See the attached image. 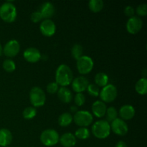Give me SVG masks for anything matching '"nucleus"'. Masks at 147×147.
<instances>
[{
	"label": "nucleus",
	"instance_id": "f257e3e1",
	"mask_svg": "<svg viewBox=\"0 0 147 147\" xmlns=\"http://www.w3.org/2000/svg\"><path fill=\"white\" fill-rule=\"evenodd\" d=\"M73 75L68 65L62 64L58 66L55 72V83L61 87H66L71 84Z\"/></svg>",
	"mask_w": 147,
	"mask_h": 147
},
{
	"label": "nucleus",
	"instance_id": "f03ea898",
	"mask_svg": "<svg viewBox=\"0 0 147 147\" xmlns=\"http://www.w3.org/2000/svg\"><path fill=\"white\" fill-rule=\"evenodd\" d=\"M91 131L97 139H106L111 133L110 123L106 120L97 121L92 126Z\"/></svg>",
	"mask_w": 147,
	"mask_h": 147
},
{
	"label": "nucleus",
	"instance_id": "7ed1b4c3",
	"mask_svg": "<svg viewBox=\"0 0 147 147\" xmlns=\"http://www.w3.org/2000/svg\"><path fill=\"white\" fill-rule=\"evenodd\" d=\"M17 8L10 1L4 2L0 7V18L5 22H13L17 18Z\"/></svg>",
	"mask_w": 147,
	"mask_h": 147
},
{
	"label": "nucleus",
	"instance_id": "20e7f679",
	"mask_svg": "<svg viewBox=\"0 0 147 147\" xmlns=\"http://www.w3.org/2000/svg\"><path fill=\"white\" fill-rule=\"evenodd\" d=\"M30 100L34 108L44 106L46 100V96L44 90L37 86L32 88L30 91Z\"/></svg>",
	"mask_w": 147,
	"mask_h": 147
},
{
	"label": "nucleus",
	"instance_id": "39448f33",
	"mask_svg": "<svg viewBox=\"0 0 147 147\" xmlns=\"http://www.w3.org/2000/svg\"><path fill=\"white\" fill-rule=\"evenodd\" d=\"M40 142L45 146H53L59 142L60 136L54 129H46L40 134Z\"/></svg>",
	"mask_w": 147,
	"mask_h": 147
},
{
	"label": "nucleus",
	"instance_id": "423d86ee",
	"mask_svg": "<svg viewBox=\"0 0 147 147\" xmlns=\"http://www.w3.org/2000/svg\"><path fill=\"white\" fill-rule=\"evenodd\" d=\"M73 121L80 127L90 126L93 121V115L87 111H78L73 117Z\"/></svg>",
	"mask_w": 147,
	"mask_h": 147
},
{
	"label": "nucleus",
	"instance_id": "0eeeda50",
	"mask_svg": "<svg viewBox=\"0 0 147 147\" xmlns=\"http://www.w3.org/2000/svg\"><path fill=\"white\" fill-rule=\"evenodd\" d=\"M94 66L93 60L89 56L83 55L77 60L76 67L78 71L81 75L88 74L92 71Z\"/></svg>",
	"mask_w": 147,
	"mask_h": 147
},
{
	"label": "nucleus",
	"instance_id": "6e6552de",
	"mask_svg": "<svg viewBox=\"0 0 147 147\" xmlns=\"http://www.w3.org/2000/svg\"><path fill=\"white\" fill-rule=\"evenodd\" d=\"M118 96L117 88L112 84H108L107 86L102 88L100 90V96L101 101L103 103H111Z\"/></svg>",
	"mask_w": 147,
	"mask_h": 147
},
{
	"label": "nucleus",
	"instance_id": "1a4fd4ad",
	"mask_svg": "<svg viewBox=\"0 0 147 147\" xmlns=\"http://www.w3.org/2000/svg\"><path fill=\"white\" fill-rule=\"evenodd\" d=\"M110 126L111 131L119 136H124L128 133V131H129V127L126 121L119 118H117L114 121H113L111 123Z\"/></svg>",
	"mask_w": 147,
	"mask_h": 147
},
{
	"label": "nucleus",
	"instance_id": "9d476101",
	"mask_svg": "<svg viewBox=\"0 0 147 147\" xmlns=\"http://www.w3.org/2000/svg\"><path fill=\"white\" fill-rule=\"evenodd\" d=\"M143 27V21L138 16L130 17L126 22V30L131 34H136L142 30Z\"/></svg>",
	"mask_w": 147,
	"mask_h": 147
},
{
	"label": "nucleus",
	"instance_id": "9b49d317",
	"mask_svg": "<svg viewBox=\"0 0 147 147\" xmlns=\"http://www.w3.org/2000/svg\"><path fill=\"white\" fill-rule=\"evenodd\" d=\"M20 51V42L16 40H11L7 42L3 48V53L8 57H15Z\"/></svg>",
	"mask_w": 147,
	"mask_h": 147
},
{
	"label": "nucleus",
	"instance_id": "f8f14e48",
	"mask_svg": "<svg viewBox=\"0 0 147 147\" xmlns=\"http://www.w3.org/2000/svg\"><path fill=\"white\" fill-rule=\"evenodd\" d=\"M40 30L42 34L45 37H52L56 32V25L50 19L44 20L40 23Z\"/></svg>",
	"mask_w": 147,
	"mask_h": 147
},
{
	"label": "nucleus",
	"instance_id": "ddd939ff",
	"mask_svg": "<svg viewBox=\"0 0 147 147\" xmlns=\"http://www.w3.org/2000/svg\"><path fill=\"white\" fill-rule=\"evenodd\" d=\"M73 91L76 93H83L87 89L89 85V81L84 76H78L73 80L71 83Z\"/></svg>",
	"mask_w": 147,
	"mask_h": 147
},
{
	"label": "nucleus",
	"instance_id": "4468645a",
	"mask_svg": "<svg viewBox=\"0 0 147 147\" xmlns=\"http://www.w3.org/2000/svg\"><path fill=\"white\" fill-rule=\"evenodd\" d=\"M23 56L25 60L31 63L38 62L41 58V54L38 49L35 47H29L24 50Z\"/></svg>",
	"mask_w": 147,
	"mask_h": 147
},
{
	"label": "nucleus",
	"instance_id": "2eb2a0df",
	"mask_svg": "<svg viewBox=\"0 0 147 147\" xmlns=\"http://www.w3.org/2000/svg\"><path fill=\"white\" fill-rule=\"evenodd\" d=\"M135 109L131 105H123L120 108L119 111V114L121 119L123 121L131 120L135 116Z\"/></svg>",
	"mask_w": 147,
	"mask_h": 147
},
{
	"label": "nucleus",
	"instance_id": "dca6fc26",
	"mask_svg": "<svg viewBox=\"0 0 147 147\" xmlns=\"http://www.w3.org/2000/svg\"><path fill=\"white\" fill-rule=\"evenodd\" d=\"M92 112L97 118H102L105 116L107 110L106 103L101 100H96L92 105Z\"/></svg>",
	"mask_w": 147,
	"mask_h": 147
},
{
	"label": "nucleus",
	"instance_id": "f3484780",
	"mask_svg": "<svg viewBox=\"0 0 147 147\" xmlns=\"http://www.w3.org/2000/svg\"><path fill=\"white\" fill-rule=\"evenodd\" d=\"M59 142L63 147H73L76 145L77 140L74 134L70 132H67L60 136Z\"/></svg>",
	"mask_w": 147,
	"mask_h": 147
},
{
	"label": "nucleus",
	"instance_id": "a211bd4d",
	"mask_svg": "<svg viewBox=\"0 0 147 147\" xmlns=\"http://www.w3.org/2000/svg\"><path fill=\"white\" fill-rule=\"evenodd\" d=\"M40 12L41 13L43 19L47 20L50 19L55 12V9L54 5L51 2H45L42 4L41 8H40Z\"/></svg>",
	"mask_w": 147,
	"mask_h": 147
},
{
	"label": "nucleus",
	"instance_id": "6ab92c4d",
	"mask_svg": "<svg viewBox=\"0 0 147 147\" xmlns=\"http://www.w3.org/2000/svg\"><path fill=\"white\" fill-rule=\"evenodd\" d=\"M57 97L61 102L64 103H69L73 100L72 92L66 87L59 88L57 91Z\"/></svg>",
	"mask_w": 147,
	"mask_h": 147
},
{
	"label": "nucleus",
	"instance_id": "aec40b11",
	"mask_svg": "<svg viewBox=\"0 0 147 147\" xmlns=\"http://www.w3.org/2000/svg\"><path fill=\"white\" fill-rule=\"evenodd\" d=\"M12 134L9 129H0V146H8L12 142Z\"/></svg>",
	"mask_w": 147,
	"mask_h": 147
},
{
	"label": "nucleus",
	"instance_id": "412c9836",
	"mask_svg": "<svg viewBox=\"0 0 147 147\" xmlns=\"http://www.w3.org/2000/svg\"><path fill=\"white\" fill-rule=\"evenodd\" d=\"M135 89L139 95L142 96L146 95L147 93V79L145 78H142L139 79L136 82Z\"/></svg>",
	"mask_w": 147,
	"mask_h": 147
},
{
	"label": "nucleus",
	"instance_id": "4be33fe9",
	"mask_svg": "<svg viewBox=\"0 0 147 147\" xmlns=\"http://www.w3.org/2000/svg\"><path fill=\"white\" fill-rule=\"evenodd\" d=\"M72 122H73V116L71 115V113H68V112L62 113L58 118V123L62 127L68 126Z\"/></svg>",
	"mask_w": 147,
	"mask_h": 147
},
{
	"label": "nucleus",
	"instance_id": "5701e85b",
	"mask_svg": "<svg viewBox=\"0 0 147 147\" xmlns=\"http://www.w3.org/2000/svg\"><path fill=\"white\" fill-rule=\"evenodd\" d=\"M109 76L105 73H98L95 76V83L98 87L103 88L109 83Z\"/></svg>",
	"mask_w": 147,
	"mask_h": 147
},
{
	"label": "nucleus",
	"instance_id": "b1692460",
	"mask_svg": "<svg viewBox=\"0 0 147 147\" xmlns=\"http://www.w3.org/2000/svg\"><path fill=\"white\" fill-rule=\"evenodd\" d=\"M103 1L102 0H90L88 2V7L93 13L100 12L103 8Z\"/></svg>",
	"mask_w": 147,
	"mask_h": 147
},
{
	"label": "nucleus",
	"instance_id": "393cba45",
	"mask_svg": "<svg viewBox=\"0 0 147 147\" xmlns=\"http://www.w3.org/2000/svg\"><path fill=\"white\" fill-rule=\"evenodd\" d=\"M90 131L86 127H80L76 131L74 136L76 139H80V140H86L90 137Z\"/></svg>",
	"mask_w": 147,
	"mask_h": 147
},
{
	"label": "nucleus",
	"instance_id": "a878e982",
	"mask_svg": "<svg viewBox=\"0 0 147 147\" xmlns=\"http://www.w3.org/2000/svg\"><path fill=\"white\" fill-rule=\"evenodd\" d=\"M118 111L113 106H111V107L108 108L107 110H106V113L105 116H106V120L109 123L110 122L111 123L113 121H114L115 119L118 118Z\"/></svg>",
	"mask_w": 147,
	"mask_h": 147
},
{
	"label": "nucleus",
	"instance_id": "bb28decb",
	"mask_svg": "<svg viewBox=\"0 0 147 147\" xmlns=\"http://www.w3.org/2000/svg\"><path fill=\"white\" fill-rule=\"evenodd\" d=\"M37 109L34 107L30 106V107H27L24 109L22 112V116L24 119L27 120H30V119H34L37 115Z\"/></svg>",
	"mask_w": 147,
	"mask_h": 147
},
{
	"label": "nucleus",
	"instance_id": "cd10ccee",
	"mask_svg": "<svg viewBox=\"0 0 147 147\" xmlns=\"http://www.w3.org/2000/svg\"><path fill=\"white\" fill-rule=\"evenodd\" d=\"M71 54L73 58L76 60L83 55V48L80 44H75L71 49Z\"/></svg>",
	"mask_w": 147,
	"mask_h": 147
},
{
	"label": "nucleus",
	"instance_id": "c85d7f7f",
	"mask_svg": "<svg viewBox=\"0 0 147 147\" xmlns=\"http://www.w3.org/2000/svg\"><path fill=\"white\" fill-rule=\"evenodd\" d=\"M2 67L5 71L8 72V73H12L15 70L16 65L15 63L11 59H6L3 62Z\"/></svg>",
	"mask_w": 147,
	"mask_h": 147
},
{
	"label": "nucleus",
	"instance_id": "c756f323",
	"mask_svg": "<svg viewBox=\"0 0 147 147\" xmlns=\"http://www.w3.org/2000/svg\"><path fill=\"white\" fill-rule=\"evenodd\" d=\"M86 90H87L88 94L90 96H93V97H98L100 94V88H99V87L96 86V84H93V83L89 84Z\"/></svg>",
	"mask_w": 147,
	"mask_h": 147
},
{
	"label": "nucleus",
	"instance_id": "7c9ffc66",
	"mask_svg": "<svg viewBox=\"0 0 147 147\" xmlns=\"http://www.w3.org/2000/svg\"><path fill=\"white\" fill-rule=\"evenodd\" d=\"M74 102L76 106H82L86 103V97L83 93H76L74 98Z\"/></svg>",
	"mask_w": 147,
	"mask_h": 147
},
{
	"label": "nucleus",
	"instance_id": "2f4dec72",
	"mask_svg": "<svg viewBox=\"0 0 147 147\" xmlns=\"http://www.w3.org/2000/svg\"><path fill=\"white\" fill-rule=\"evenodd\" d=\"M47 91L50 94H55V93H57L59 89V86L55 83V82H52L47 84Z\"/></svg>",
	"mask_w": 147,
	"mask_h": 147
},
{
	"label": "nucleus",
	"instance_id": "473e14b6",
	"mask_svg": "<svg viewBox=\"0 0 147 147\" xmlns=\"http://www.w3.org/2000/svg\"><path fill=\"white\" fill-rule=\"evenodd\" d=\"M136 11L139 16H141V17H145L147 14V4H139L137 7V8H136Z\"/></svg>",
	"mask_w": 147,
	"mask_h": 147
},
{
	"label": "nucleus",
	"instance_id": "72a5a7b5",
	"mask_svg": "<svg viewBox=\"0 0 147 147\" xmlns=\"http://www.w3.org/2000/svg\"><path fill=\"white\" fill-rule=\"evenodd\" d=\"M30 19H31V20L34 23H37L41 22L43 20V17L42 16L41 13L40 12V11H35L33 13H32Z\"/></svg>",
	"mask_w": 147,
	"mask_h": 147
},
{
	"label": "nucleus",
	"instance_id": "f704fd0d",
	"mask_svg": "<svg viewBox=\"0 0 147 147\" xmlns=\"http://www.w3.org/2000/svg\"><path fill=\"white\" fill-rule=\"evenodd\" d=\"M123 12H124V14L127 17H129L130 18V17H132L134 16L135 9L131 6H127V7H125L124 10H123Z\"/></svg>",
	"mask_w": 147,
	"mask_h": 147
},
{
	"label": "nucleus",
	"instance_id": "c9c22d12",
	"mask_svg": "<svg viewBox=\"0 0 147 147\" xmlns=\"http://www.w3.org/2000/svg\"><path fill=\"white\" fill-rule=\"evenodd\" d=\"M115 147H127V145H126V142H124L123 141H119L116 143Z\"/></svg>",
	"mask_w": 147,
	"mask_h": 147
},
{
	"label": "nucleus",
	"instance_id": "e433bc0d",
	"mask_svg": "<svg viewBox=\"0 0 147 147\" xmlns=\"http://www.w3.org/2000/svg\"><path fill=\"white\" fill-rule=\"evenodd\" d=\"M70 111H71V112H73V113H76V112L78 111V106H71V107H70Z\"/></svg>",
	"mask_w": 147,
	"mask_h": 147
},
{
	"label": "nucleus",
	"instance_id": "4c0bfd02",
	"mask_svg": "<svg viewBox=\"0 0 147 147\" xmlns=\"http://www.w3.org/2000/svg\"><path fill=\"white\" fill-rule=\"evenodd\" d=\"M2 54H3V47H2V45L0 44V56H1Z\"/></svg>",
	"mask_w": 147,
	"mask_h": 147
},
{
	"label": "nucleus",
	"instance_id": "58836bf2",
	"mask_svg": "<svg viewBox=\"0 0 147 147\" xmlns=\"http://www.w3.org/2000/svg\"><path fill=\"white\" fill-rule=\"evenodd\" d=\"M6 147H9V146H6Z\"/></svg>",
	"mask_w": 147,
	"mask_h": 147
}]
</instances>
